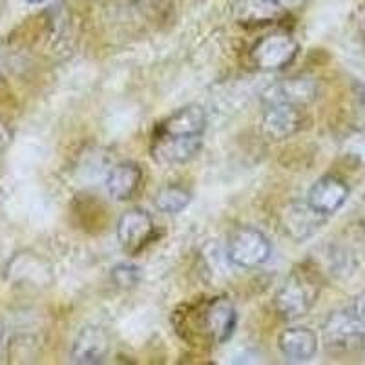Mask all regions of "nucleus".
<instances>
[{
  "label": "nucleus",
  "instance_id": "obj_1",
  "mask_svg": "<svg viewBox=\"0 0 365 365\" xmlns=\"http://www.w3.org/2000/svg\"><path fill=\"white\" fill-rule=\"evenodd\" d=\"M319 287L312 274L294 270L274 296V309L287 322L299 319L311 311Z\"/></svg>",
  "mask_w": 365,
  "mask_h": 365
},
{
  "label": "nucleus",
  "instance_id": "obj_2",
  "mask_svg": "<svg viewBox=\"0 0 365 365\" xmlns=\"http://www.w3.org/2000/svg\"><path fill=\"white\" fill-rule=\"evenodd\" d=\"M324 341L331 354L356 353L365 344V325L353 309H340L329 314L324 324Z\"/></svg>",
  "mask_w": 365,
  "mask_h": 365
},
{
  "label": "nucleus",
  "instance_id": "obj_3",
  "mask_svg": "<svg viewBox=\"0 0 365 365\" xmlns=\"http://www.w3.org/2000/svg\"><path fill=\"white\" fill-rule=\"evenodd\" d=\"M272 247L262 230L254 227L236 228L228 237L227 256L236 267L241 269H256L269 262Z\"/></svg>",
  "mask_w": 365,
  "mask_h": 365
},
{
  "label": "nucleus",
  "instance_id": "obj_4",
  "mask_svg": "<svg viewBox=\"0 0 365 365\" xmlns=\"http://www.w3.org/2000/svg\"><path fill=\"white\" fill-rule=\"evenodd\" d=\"M299 46L289 34L276 31L262 37L250 50L254 66L263 71H278L291 66L298 57Z\"/></svg>",
  "mask_w": 365,
  "mask_h": 365
},
{
  "label": "nucleus",
  "instance_id": "obj_5",
  "mask_svg": "<svg viewBox=\"0 0 365 365\" xmlns=\"http://www.w3.org/2000/svg\"><path fill=\"white\" fill-rule=\"evenodd\" d=\"M203 146V135H166L154 133L150 154L158 165L175 166L192 161Z\"/></svg>",
  "mask_w": 365,
  "mask_h": 365
},
{
  "label": "nucleus",
  "instance_id": "obj_6",
  "mask_svg": "<svg viewBox=\"0 0 365 365\" xmlns=\"http://www.w3.org/2000/svg\"><path fill=\"white\" fill-rule=\"evenodd\" d=\"M154 230V220L146 210L132 208L125 212L117 223V240L120 249L128 256H137L152 241Z\"/></svg>",
  "mask_w": 365,
  "mask_h": 365
},
{
  "label": "nucleus",
  "instance_id": "obj_7",
  "mask_svg": "<svg viewBox=\"0 0 365 365\" xmlns=\"http://www.w3.org/2000/svg\"><path fill=\"white\" fill-rule=\"evenodd\" d=\"M325 223V216L309 205V201H291L279 212V225L292 241H307Z\"/></svg>",
  "mask_w": 365,
  "mask_h": 365
},
{
  "label": "nucleus",
  "instance_id": "obj_8",
  "mask_svg": "<svg viewBox=\"0 0 365 365\" xmlns=\"http://www.w3.org/2000/svg\"><path fill=\"white\" fill-rule=\"evenodd\" d=\"M305 125V115L302 106L287 103L267 104V110L262 119L263 135L270 141H283L296 135Z\"/></svg>",
  "mask_w": 365,
  "mask_h": 365
},
{
  "label": "nucleus",
  "instance_id": "obj_9",
  "mask_svg": "<svg viewBox=\"0 0 365 365\" xmlns=\"http://www.w3.org/2000/svg\"><path fill=\"white\" fill-rule=\"evenodd\" d=\"M351 188L347 182L338 175H322L311 187L307 194V201L316 212L322 216H332L334 212L340 210L349 200Z\"/></svg>",
  "mask_w": 365,
  "mask_h": 365
},
{
  "label": "nucleus",
  "instance_id": "obj_10",
  "mask_svg": "<svg viewBox=\"0 0 365 365\" xmlns=\"http://www.w3.org/2000/svg\"><path fill=\"white\" fill-rule=\"evenodd\" d=\"M237 325L236 309L227 298L212 299L203 312V329L216 344L230 340Z\"/></svg>",
  "mask_w": 365,
  "mask_h": 365
},
{
  "label": "nucleus",
  "instance_id": "obj_11",
  "mask_svg": "<svg viewBox=\"0 0 365 365\" xmlns=\"http://www.w3.org/2000/svg\"><path fill=\"white\" fill-rule=\"evenodd\" d=\"M318 96V86L309 77H294V79H285L267 88L263 93V99L267 104L287 103L296 104V106H305L312 103Z\"/></svg>",
  "mask_w": 365,
  "mask_h": 365
},
{
  "label": "nucleus",
  "instance_id": "obj_12",
  "mask_svg": "<svg viewBox=\"0 0 365 365\" xmlns=\"http://www.w3.org/2000/svg\"><path fill=\"white\" fill-rule=\"evenodd\" d=\"M110 345L108 338L99 327H86L79 332L71 345V361L79 365H99L106 361Z\"/></svg>",
  "mask_w": 365,
  "mask_h": 365
},
{
  "label": "nucleus",
  "instance_id": "obj_13",
  "mask_svg": "<svg viewBox=\"0 0 365 365\" xmlns=\"http://www.w3.org/2000/svg\"><path fill=\"white\" fill-rule=\"evenodd\" d=\"M278 349L287 361L303 364L314 358L318 351V336L307 327L285 329L278 336Z\"/></svg>",
  "mask_w": 365,
  "mask_h": 365
},
{
  "label": "nucleus",
  "instance_id": "obj_14",
  "mask_svg": "<svg viewBox=\"0 0 365 365\" xmlns=\"http://www.w3.org/2000/svg\"><path fill=\"white\" fill-rule=\"evenodd\" d=\"M207 128V113L197 104H188L166 117L155 132L166 135H203Z\"/></svg>",
  "mask_w": 365,
  "mask_h": 365
},
{
  "label": "nucleus",
  "instance_id": "obj_15",
  "mask_svg": "<svg viewBox=\"0 0 365 365\" xmlns=\"http://www.w3.org/2000/svg\"><path fill=\"white\" fill-rule=\"evenodd\" d=\"M141 182V168L135 163H119L106 175V190L115 201H128Z\"/></svg>",
  "mask_w": 365,
  "mask_h": 365
},
{
  "label": "nucleus",
  "instance_id": "obj_16",
  "mask_svg": "<svg viewBox=\"0 0 365 365\" xmlns=\"http://www.w3.org/2000/svg\"><path fill=\"white\" fill-rule=\"evenodd\" d=\"M192 203V194L187 188L179 187V185H168V187L161 188L155 194L154 205L159 212L163 214H181L182 210H187L188 205Z\"/></svg>",
  "mask_w": 365,
  "mask_h": 365
},
{
  "label": "nucleus",
  "instance_id": "obj_17",
  "mask_svg": "<svg viewBox=\"0 0 365 365\" xmlns=\"http://www.w3.org/2000/svg\"><path fill=\"white\" fill-rule=\"evenodd\" d=\"M112 282L119 289H133L141 282V269L133 263H119L112 269Z\"/></svg>",
  "mask_w": 365,
  "mask_h": 365
},
{
  "label": "nucleus",
  "instance_id": "obj_18",
  "mask_svg": "<svg viewBox=\"0 0 365 365\" xmlns=\"http://www.w3.org/2000/svg\"><path fill=\"white\" fill-rule=\"evenodd\" d=\"M353 113L358 130H365V83L353 84Z\"/></svg>",
  "mask_w": 365,
  "mask_h": 365
},
{
  "label": "nucleus",
  "instance_id": "obj_19",
  "mask_svg": "<svg viewBox=\"0 0 365 365\" xmlns=\"http://www.w3.org/2000/svg\"><path fill=\"white\" fill-rule=\"evenodd\" d=\"M345 154L353 158L354 161L365 166V132L358 130L353 137H349L345 143Z\"/></svg>",
  "mask_w": 365,
  "mask_h": 365
},
{
  "label": "nucleus",
  "instance_id": "obj_20",
  "mask_svg": "<svg viewBox=\"0 0 365 365\" xmlns=\"http://www.w3.org/2000/svg\"><path fill=\"white\" fill-rule=\"evenodd\" d=\"M13 141V132L8 125H6L4 120L0 119V152H4Z\"/></svg>",
  "mask_w": 365,
  "mask_h": 365
},
{
  "label": "nucleus",
  "instance_id": "obj_21",
  "mask_svg": "<svg viewBox=\"0 0 365 365\" xmlns=\"http://www.w3.org/2000/svg\"><path fill=\"white\" fill-rule=\"evenodd\" d=\"M354 311V314L360 318L361 324L365 325V291H361L360 294L356 296V299H354L353 307H351Z\"/></svg>",
  "mask_w": 365,
  "mask_h": 365
},
{
  "label": "nucleus",
  "instance_id": "obj_22",
  "mask_svg": "<svg viewBox=\"0 0 365 365\" xmlns=\"http://www.w3.org/2000/svg\"><path fill=\"white\" fill-rule=\"evenodd\" d=\"M274 2H276L279 8H291V6L302 4V2H305V0H274Z\"/></svg>",
  "mask_w": 365,
  "mask_h": 365
},
{
  "label": "nucleus",
  "instance_id": "obj_23",
  "mask_svg": "<svg viewBox=\"0 0 365 365\" xmlns=\"http://www.w3.org/2000/svg\"><path fill=\"white\" fill-rule=\"evenodd\" d=\"M26 2H28V4H31V6H38V4H44L46 0H26Z\"/></svg>",
  "mask_w": 365,
  "mask_h": 365
},
{
  "label": "nucleus",
  "instance_id": "obj_24",
  "mask_svg": "<svg viewBox=\"0 0 365 365\" xmlns=\"http://www.w3.org/2000/svg\"><path fill=\"white\" fill-rule=\"evenodd\" d=\"M2 341H4V331H2V325H0V347H2Z\"/></svg>",
  "mask_w": 365,
  "mask_h": 365
},
{
  "label": "nucleus",
  "instance_id": "obj_25",
  "mask_svg": "<svg viewBox=\"0 0 365 365\" xmlns=\"http://www.w3.org/2000/svg\"><path fill=\"white\" fill-rule=\"evenodd\" d=\"M360 227H361V230H364V234H365V214L361 216V220H360Z\"/></svg>",
  "mask_w": 365,
  "mask_h": 365
}]
</instances>
